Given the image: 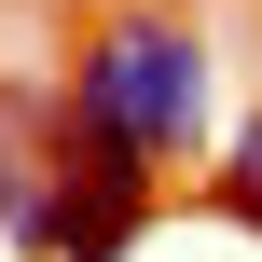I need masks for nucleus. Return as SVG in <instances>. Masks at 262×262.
Wrapping results in <instances>:
<instances>
[{"label":"nucleus","instance_id":"nucleus-1","mask_svg":"<svg viewBox=\"0 0 262 262\" xmlns=\"http://www.w3.org/2000/svg\"><path fill=\"white\" fill-rule=\"evenodd\" d=\"M193 152H221V41L180 0H124L69 41V83L41 97V166H97V180H180Z\"/></svg>","mask_w":262,"mask_h":262},{"label":"nucleus","instance_id":"nucleus-2","mask_svg":"<svg viewBox=\"0 0 262 262\" xmlns=\"http://www.w3.org/2000/svg\"><path fill=\"white\" fill-rule=\"evenodd\" d=\"M152 207H166V180H97V166H41L28 193H14V249L28 262H124L152 235Z\"/></svg>","mask_w":262,"mask_h":262},{"label":"nucleus","instance_id":"nucleus-3","mask_svg":"<svg viewBox=\"0 0 262 262\" xmlns=\"http://www.w3.org/2000/svg\"><path fill=\"white\" fill-rule=\"evenodd\" d=\"M207 207H221L235 235H262V124H221V152H207Z\"/></svg>","mask_w":262,"mask_h":262},{"label":"nucleus","instance_id":"nucleus-4","mask_svg":"<svg viewBox=\"0 0 262 262\" xmlns=\"http://www.w3.org/2000/svg\"><path fill=\"white\" fill-rule=\"evenodd\" d=\"M28 180H41V124H28V111H0V207H14Z\"/></svg>","mask_w":262,"mask_h":262},{"label":"nucleus","instance_id":"nucleus-5","mask_svg":"<svg viewBox=\"0 0 262 262\" xmlns=\"http://www.w3.org/2000/svg\"><path fill=\"white\" fill-rule=\"evenodd\" d=\"M0 221H14V207H0Z\"/></svg>","mask_w":262,"mask_h":262}]
</instances>
